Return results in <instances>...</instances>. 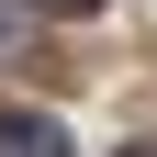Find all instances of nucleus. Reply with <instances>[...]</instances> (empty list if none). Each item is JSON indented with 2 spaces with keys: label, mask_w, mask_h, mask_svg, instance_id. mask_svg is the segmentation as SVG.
<instances>
[{
  "label": "nucleus",
  "mask_w": 157,
  "mask_h": 157,
  "mask_svg": "<svg viewBox=\"0 0 157 157\" xmlns=\"http://www.w3.org/2000/svg\"><path fill=\"white\" fill-rule=\"evenodd\" d=\"M0 157H67V135L34 112V124H0Z\"/></svg>",
  "instance_id": "1"
},
{
  "label": "nucleus",
  "mask_w": 157,
  "mask_h": 157,
  "mask_svg": "<svg viewBox=\"0 0 157 157\" xmlns=\"http://www.w3.org/2000/svg\"><path fill=\"white\" fill-rule=\"evenodd\" d=\"M23 11H56V23H90L101 0H23Z\"/></svg>",
  "instance_id": "2"
},
{
  "label": "nucleus",
  "mask_w": 157,
  "mask_h": 157,
  "mask_svg": "<svg viewBox=\"0 0 157 157\" xmlns=\"http://www.w3.org/2000/svg\"><path fill=\"white\" fill-rule=\"evenodd\" d=\"M23 23H34V11H23V0H0V45H11V34H23Z\"/></svg>",
  "instance_id": "3"
},
{
  "label": "nucleus",
  "mask_w": 157,
  "mask_h": 157,
  "mask_svg": "<svg viewBox=\"0 0 157 157\" xmlns=\"http://www.w3.org/2000/svg\"><path fill=\"white\" fill-rule=\"evenodd\" d=\"M124 157H157V146H124Z\"/></svg>",
  "instance_id": "4"
}]
</instances>
